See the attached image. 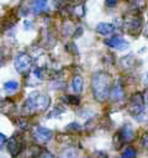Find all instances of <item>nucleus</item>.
<instances>
[{
	"mask_svg": "<svg viewBox=\"0 0 148 158\" xmlns=\"http://www.w3.org/2000/svg\"><path fill=\"white\" fill-rule=\"evenodd\" d=\"M112 84L111 75L106 72H96L91 78V89L95 99L100 102L107 100L110 98Z\"/></svg>",
	"mask_w": 148,
	"mask_h": 158,
	"instance_id": "obj_1",
	"label": "nucleus"
},
{
	"mask_svg": "<svg viewBox=\"0 0 148 158\" xmlns=\"http://www.w3.org/2000/svg\"><path fill=\"white\" fill-rule=\"evenodd\" d=\"M122 26L127 30V32H130L132 35H137L141 31V27H142V17H141V14L138 11H132V12L127 14L123 17Z\"/></svg>",
	"mask_w": 148,
	"mask_h": 158,
	"instance_id": "obj_2",
	"label": "nucleus"
},
{
	"mask_svg": "<svg viewBox=\"0 0 148 158\" xmlns=\"http://www.w3.org/2000/svg\"><path fill=\"white\" fill-rule=\"evenodd\" d=\"M143 110H144V99H143L142 94L141 93L133 94L130 100V104H128V111L134 117H138L143 114Z\"/></svg>",
	"mask_w": 148,
	"mask_h": 158,
	"instance_id": "obj_3",
	"label": "nucleus"
},
{
	"mask_svg": "<svg viewBox=\"0 0 148 158\" xmlns=\"http://www.w3.org/2000/svg\"><path fill=\"white\" fill-rule=\"evenodd\" d=\"M31 63H32V58L26 52L18 53L15 58V62H14L15 68L18 73H26L31 68Z\"/></svg>",
	"mask_w": 148,
	"mask_h": 158,
	"instance_id": "obj_4",
	"label": "nucleus"
},
{
	"mask_svg": "<svg viewBox=\"0 0 148 158\" xmlns=\"http://www.w3.org/2000/svg\"><path fill=\"white\" fill-rule=\"evenodd\" d=\"M23 139L18 135H14L7 142V151L12 158H16L23 149Z\"/></svg>",
	"mask_w": 148,
	"mask_h": 158,
	"instance_id": "obj_5",
	"label": "nucleus"
},
{
	"mask_svg": "<svg viewBox=\"0 0 148 158\" xmlns=\"http://www.w3.org/2000/svg\"><path fill=\"white\" fill-rule=\"evenodd\" d=\"M53 136V132L49 128L42 127V126H37L33 130V138L38 142V143H47Z\"/></svg>",
	"mask_w": 148,
	"mask_h": 158,
	"instance_id": "obj_6",
	"label": "nucleus"
},
{
	"mask_svg": "<svg viewBox=\"0 0 148 158\" xmlns=\"http://www.w3.org/2000/svg\"><path fill=\"white\" fill-rule=\"evenodd\" d=\"M105 44L111 47V48H115V49H120V51H123V49H127L130 43L121 36H113V37H110L107 40H105Z\"/></svg>",
	"mask_w": 148,
	"mask_h": 158,
	"instance_id": "obj_7",
	"label": "nucleus"
},
{
	"mask_svg": "<svg viewBox=\"0 0 148 158\" xmlns=\"http://www.w3.org/2000/svg\"><path fill=\"white\" fill-rule=\"evenodd\" d=\"M125 98V91H123V88L121 85L120 81H117L115 85H112L111 88V91H110V99L112 101H122Z\"/></svg>",
	"mask_w": 148,
	"mask_h": 158,
	"instance_id": "obj_8",
	"label": "nucleus"
},
{
	"mask_svg": "<svg viewBox=\"0 0 148 158\" xmlns=\"http://www.w3.org/2000/svg\"><path fill=\"white\" fill-rule=\"evenodd\" d=\"M118 133H120V136L122 137V139H123V142H130V141H132L133 138H134V130L132 128V126L131 125H125L120 131H118Z\"/></svg>",
	"mask_w": 148,
	"mask_h": 158,
	"instance_id": "obj_9",
	"label": "nucleus"
},
{
	"mask_svg": "<svg viewBox=\"0 0 148 158\" xmlns=\"http://www.w3.org/2000/svg\"><path fill=\"white\" fill-rule=\"evenodd\" d=\"M48 9V4L47 0H33L32 5H31V10L35 14H42L44 11H47Z\"/></svg>",
	"mask_w": 148,
	"mask_h": 158,
	"instance_id": "obj_10",
	"label": "nucleus"
},
{
	"mask_svg": "<svg viewBox=\"0 0 148 158\" xmlns=\"http://www.w3.org/2000/svg\"><path fill=\"white\" fill-rule=\"evenodd\" d=\"M113 30H115L113 25H112V23H109V22H100V23H97V26H96L97 33H100V35H102V36H109V35H111V33L113 32Z\"/></svg>",
	"mask_w": 148,
	"mask_h": 158,
	"instance_id": "obj_11",
	"label": "nucleus"
},
{
	"mask_svg": "<svg viewBox=\"0 0 148 158\" xmlns=\"http://www.w3.org/2000/svg\"><path fill=\"white\" fill-rule=\"evenodd\" d=\"M36 105H37V110L43 111L51 105V99L44 94H38V96L36 98Z\"/></svg>",
	"mask_w": 148,
	"mask_h": 158,
	"instance_id": "obj_12",
	"label": "nucleus"
},
{
	"mask_svg": "<svg viewBox=\"0 0 148 158\" xmlns=\"http://www.w3.org/2000/svg\"><path fill=\"white\" fill-rule=\"evenodd\" d=\"M18 89H20V84L16 80H9V81L4 83V90H5V93H7L10 95L16 93Z\"/></svg>",
	"mask_w": 148,
	"mask_h": 158,
	"instance_id": "obj_13",
	"label": "nucleus"
},
{
	"mask_svg": "<svg viewBox=\"0 0 148 158\" xmlns=\"http://www.w3.org/2000/svg\"><path fill=\"white\" fill-rule=\"evenodd\" d=\"M83 85H84V80H83V77L80 75H75L73 78V81H72V86H73V90L75 93H80L83 90Z\"/></svg>",
	"mask_w": 148,
	"mask_h": 158,
	"instance_id": "obj_14",
	"label": "nucleus"
},
{
	"mask_svg": "<svg viewBox=\"0 0 148 158\" xmlns=\"http://www.w3.org/2000/svg\"><path fill=\"white\" fill-rule=\"evenodd\" d=\"M136 157H137V152L132 146H127L121 153V158H136Z\"/></svg>",
	"mask_w": 148,
	"mask_h": 158,
	"instance_id": "obj_15",
	"label": "nucleus"
},
{
	"mask_svg": "<svg viewBox=\"0 0 148 158\" xmlns=\"http://www.w3.org/2000/svg\"><path fill=\"white\" fill-rule=\"evenodd\" d=\"M70 12H72L74 16H76V17H81V16L84 15L85 10H84V6H83L81 4H79V2H78L76 5H74V6L72 7Z\"/></svg>",
	"mask_w": 148,
	"mask_h": 158,
	"instance_id": "obj_16",
	"label": "nucleus"
},
{
	"mask_svg": "<svg viewBox=\"0 0 148 158\" xmlns=\"http://www.w3.org/2000/svg\"><path fill=\"white\" fill-rule=\"evenodd\" d=\"M60 158H78V152L74 148H68L62 153Z\"/></svg>",
	"mask_w": 148,
	"mask_h": 158,
	"instance_id": "obj_17",
	"label": "nucleus"
},
{
	"mask_svg": "<svg viewBox=\"0 0 148 158\" xmlns=\"http://www.w3.org/2000/svg\"><path fill=\"white\" fill-rule=\"evenodd\" d=\"M65 101L68 104H70V105H78L80 102V99L78 96H75V95H68L65 98Z\"/></svg>",
	"mask_w": 148,
	"mask_h": 158,
	"instance_id": "obj_18",
	"label": "nucleus"
},
{
	"mask_svg": "<svg viewBox=\"0 0 148 158\" xmlns=\"http://www.w3.org/2000/svg\"><path fill=\"white\" fill-rule=\"evenodd\" d=\"M80 128H81V126L78 122H72L67 126V130L70 132H78V131H80Z\"/></svg>",
	"mask_w": 148,
	"mask_h": 158,
	"instance_id": "obj_19",
	"label": "nucleus"
},
{
	"mask_svg": "<svg viewBox=\"0 0 148 158\" xmlns=\"http://www.w3.org/2000/svg\"><path fill=\"white\" fill-rule=\"evenodd\" d=\"M17 125H18V127H20L21 130H27V128H28V122H27V120H25L23 117H18V118H17Z\"/></svg>",
	"mask_w": 148,
	"mask_h": 158,
	"instance_id": "obj_20",
	"label": "nucleus"
},
{
	"mask_svg": "<svg viewBox=\"0 0 148 158\" xmlns=\"http://www.w3.org/2000/svg\"><path fill=\"white\" fill-rule=\"evenodd\" d=\"M132 2H133V5H134V7H144L146 6V0H132Z\"/></svg>",
	"mask_w": 148,
	"mask_h": 158,
	"instance_id": "obj_21",
	"label": "nucleus"
},
{
	"mask_svg": "<svg viewBox=\"0 0 148 158\" xmlns=\"http://www.w3.org/2000/svg\"><path fill=\"white\" fill-rule=\"evenodd\" d=\"M142 143L146 148H148V132H146L143 136H142Z\"/></svg>",
	"mask_w": 148,
	"mask_h": 158,
	"instance_id": "obj_22",
	"label": "nucleus"
},
{
	"mask_svg": "<svg viewBox=\"0 0 148 158\" xmlns=\"http://www.w3.org/2000/svg\"><path fill=\"white\" fill-rule=\"evenodd\" d=\"M6 143V137L4 133H0V149L4 147V144Z\"/></svg>",
	"mask_w": 148,
	"mask_h": 158,
	"instance_id": "obj_23",
	"label": "nucleus"
},
{
	"mask_svg": "<svg viewBox=\"0 0 148 158\" xmlns=\"http://www.w3.org/2000/svg\"><path fill=\"white\" fill-rule=\"evenodd\" d=\"M67 1H68V0H54V5H56L57 7H60V6H63Z\"/></svg>",
	"mask_w": 148,
	"mask_h": 158,
	"instance_id": "obj_24",
	"label": "nucleus"
},
{
	"mask_svg": "<svg viewBox=\"0 0 148 158\" xmlns=\"http://www.w3.org/2000/svg\"><path fill=\"white\" fill-rule=\"evenodd\" d=\"M41 158H56L54 154H52L51 152H44L41 154Z\"/></svg>",
	"mask_w": 148,
	"mask_h": 158,
	"instance_id": "obj_25",
	"label": "nucleus"
},
{
	"mask_svg": "<svg viewBox=\"0 0 148 158\" xmlns=\"http://www.w3.org/2000/svg\"><path fill=\"white\" fill-rule=\"evenodd\" d=\"M106 1V4L109 5V6H115L117 2H118V0H105Z\"/></svg>",
	"mask_w": 148,
	"mask_h": 158,
	"instance_id": "obj_26",
	"label": "nucleus"
},
{
	"mask_svg": "<svg viewBox=\"0 0 148 158\" xmlns=\"http://www.w3.org/2000/svg\"><path fill=\"white\" fill-rule=\"evenodd\" d=\"M146 35L148 36V27H147V30H146Z\"/></svg>",
	"mask_w": 148,
	"mask_h": 158,
	"instance_id": "obj_27",
	"label": "nucleus"
},
{
	"mask_svg": "<svg viewBox=\"0 0 148 158\" xmlns=\"http://www.w3.org/2000/svg\"><path fill=\"white\" fill-rule=\"evenodd\" d=\"M147 81H148V74H147Z\"/></svg>",
	"mask_w": 148,
	"mask_h": 158,
	"instance_id": "obj_28",
	"label": "nucleus"
},
{
	"mask_svg": "<svg viewBox=\"0 0 148 158\" xmlns=\"http://www.w3.org/2000/svg\"><path fill=\"white\" fill-rule=\"evenodd\" d=\"M74 1H78V2H79V1H80V0H74Z\"/></svg>",
	"mask_w": 148,
	"mask_h": 158,
	"instance_id": "obj_29",
	"label": "nucleus"
},
{
	"mask_svg": "<svg viewBox=\"0 0 148 158\" xmlns=\"http://www.w3.org/2000/svg\"><path fill=\"white\" fill-rule=\"evenodd\" d=\"M0 101H1V98H0Z\"/></svg>",
	"mask_w": 148,
	"mask_h": 158,
	"instance_id": "obj_30",
	"label": "nucleus"
}]
</instances>
